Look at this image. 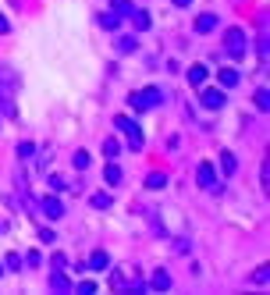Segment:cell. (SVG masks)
Returning a JSON list of instances; mask_svg holds the SVG:
<instances>
[{
    "mask_svg": "<svg viewBox=\"0 0 270 295\" xmlns=\"http://www.w3.org/2000/svg\"><path fill=\"white\" fill-rule=\"evenodd\" d=\"M220 171H224V174H235V171H238V160H235L231 149H220Z\"/></svg>",
    "mask_w": 270,
    "mask_h": 295,
    "instance_id": "obj_10",
    "label": "cell"
},
{
    "mask_svg": "<svg viewBox=\"0 0 270 295\" xmlns=\"http://www.w3.org/2000/svg\"><path fill=\"white\" fill-rule=\"evenodd\" d=\"M260 181H263V189L270 185V164H263V167H260Z\"/></svg>",
    "mask_w": 270,
    "mask_h": 295,
    "instance_id": "obj_33",
    "label": "cell"
},
{
    "mask_svg": "<svg viewBox=\"0 0 270 295\" xmlns=\"http://www.w3.org/2000/svg\"><path fill=\"white\" fill-rule=\"evenodd\" d=\"M171 245H174V253H178V256H185V253H192V242H189V238H174Z\"/></svg>",
    "mask_w": 270,
    "mask_h": 295,
    "instance_id": "obj_26",
    "label": "cell"
},
{
    "mask_svg": "<svg viewBox=\"0 0 270 295\" xmlns=\"http://www.w3.org/2000/svg\"><path fill=\"white\" fill-rule=\"evenodd\" d=\"M50 288H54V292H71V281L64 278V270H54V274H50Z\"/></svg>",
    "mask_w": 270,
    "mask_h": 295,
    "instance_id": "obj_13",
    "label": "cell"
},
{
    "mask_svg": "<svg viewBox=\"0 0 270 295\" xmlns=\"http://www.w3.org/2000/svg\"><path fill=\"white\" fill-rule=\"evenodd\" d=\"M256 47H260V61H267V36H260V43H256Z\"/></svg>",
    "mask_w": 270,
    "mask_h": 295,
    "instance_id": "obj_35",
    "label": "cell"
},
{
    "mask_svg": "<svg viewBox=\"0 0 270 295\" xmlns=\"http://www.w3.org/2000/svg\"><path fill=\"white\" fill-rule=\"evenodd\" d=\"M199 100H202V107H206V110H220L228 96H224L220 89H202V93H199Z\"/></svg>",
    "mask_w": 270,
    "mask_h": 295,
    "instance_id": "obj_7",
    "label": "cell"
},
{
    "mask_svg": "<svg viewBox=\"0 0 270 295\" xmlns=\"http://www.w3.org/2000/svg\"><path fill=\"white\" fill-rule=\"evenodd\" d=\"M50 189H54V192H61V189H64V178H57V174H50Z\"/></svg>",
    "mask_w": 270,
    "mask_h": 295,
    "instance_id": "obj_34",
    "label": "cell"
},
{
    "mask_svg": "<svg viewBox=\"0 0 270 295\" xmlns=\"http://www.w3.org/2000/svg\"><path fill=\"white\" fill-rule=\"evenodd\" d=\"M39 242H47V245H54V242H57V231H50V228H43V231H39Z\"/></svg>",
    "mask_w": 270,
    "mask_h": 295,
    "instance_id": "obj_31",
    "label": "cell"
},
{
    "mask_svg": "<svg viewBox=\"0 0 270 295\" xmlns=\"http://www.w3.org/2000/svg\"><path fill=\"white\" fill-rule=\"evenodd\" d=\"M0 32H11V21H7L4 14H0Z\"/></svg>",
    "mask_w": 270,
    "mask_h": 295,
    "instance_id": "obj_36",
    "label": "cell"
},
{
    "mask_svg": "<svg viewBox=\"0 0 270 295\" xmlns=\"http://www.w3.org/2000/svg\"><path fill=\"white\" fill-rule=\"evenodd\" d=\"M267 281H270V270H267V267H256V270H253V285H260V288H263Z\"/></svg>",
    "mask_w": 270,
    "mask_h": 295,
    "instance_id": "obj_24",
    "label": "cell"
},
{
    "mask_svg": "<svg viewBox=\"0 0 270 295\" xmlns=\"http://www.w3.org/2000/svg\"><path fill=\"white\" fill-rule=\"evenodd\" d=\"M217 78H220V85H224V89H235V85H238V72H235V68H220Z\"/></svg>",
    "mask_w": 270,
    "mask_h": 295,
    "instance_id": "obj_15",
    "label": "cell"
},
{
    "mask_svg": "<svg viewBox=\"0 0 270 295\" xmlns=\"http://www.w3.org/2000/svg\"><path fill=\"white\" fill-rule=\"evenodd\" d=\"M217 25H220V18H217V14H210V11L196 18V32H202V36H206V32H213Z\"/></svg>",
    "mask_w": 270,
    "mask_h": 295,
    "instance_id": "obj_8",
    "label": "cell"
},
{
    "mask_svg": "<svg viewBox=\"0 0 270 295\" xmlns=\"http://www.w3.org/2000/svg\"><path fill=\"white\" fill-rule=\"evenodd\" d=\"M118 153H121V143H118V139H103V156H107V160H114Z\"/></svg>",
    "mask_w": 270,
    "mask_h": 295,
    "instance_id": "obj_20",
    "label": "cell"
},
{
    "mask_svg": "<svg viewBox=\"0 0 270 295\" xmlns=\"http://www.w3.org/2000/svg\"><path fill=\"white\" fill-rule=\"evenodd\" d=\"M4 270H21V256L18 253H7L4 256Z\"/></svg>",
    "mask_w": 270,
    "mask_h": 295,
    "instance_id": "obj_22",
    "label": "cell"
},
{
    "mask_svg": "<svg viewBox=\"0 0 270 295\" xmlns=\"http://www.w3.org/2000/svg\"><path fill=\"white\" fill-rule=\"evenodd\" d=\"M110 7H114V14H132V11H135V4H132V0H114Z\"/></svg>",
    "mask_w": 270,
    "mask_h": 295,
    "instance_id": "obj_23",
    "label": "cell"
},
{
    "mask_svg": "<svg viewBox=\"0 0 270 295\" xmlns=\"http://www.w3.org/2000/svg\"><path fill=\"white\" fill-rule=\"evenodd\" d=\"M50 263H54V270H64V267H68V256H64V253H54V260H50Z\"/></svg>",
    "mask_w": 270,
    "mask_h": 295,
    "instance_id": "obj_32",
    "label": "cell"
},
{
    "mask_svg": "<svg viewBox=\"0 0 270 295\" xmlns=\"http://www.w3.org/2000/svg\"><path fill=\"white\" fill-rule=\"evenodd\" d=\"M39 210H43L50 221H61V217H64V203H61L57 196H43V199H39Z\"/></svg>",
    "mask_w": 270,
    "mask_h": 295,
    "instance_id": "obj_5",
    "label": "cell"
},
{
    "mask_svg": "<svg viewBox=\"0 0 270 295\" xmlns=\"http://www.w3.org/2000/svg\"><path fill=\"white\" fill-rule=\"evenodd\" d=\"M75 292H82V295H93V292H96V281H78V285H75Z\"/></svg>",
    "mask_w": 270,
    "mask_h": 295,
    "instance_id": "obj_30",
    "label": "cell"
},
{
    "mask_svg": "<svg viewBox=\"0 0 270 295\" xmlns=\"http://www.w3.org/2000/svg\"><path fill=\"white\" fill-rule=\"evenodd\" d=\"M114 125L128 135V146H132V149H142V143H146V139H142V132H139V125H135L132 118H125V114H121V118H114Z\"/></svg>",
    "mask_w": 270,
    "mask_h": 295,
    "instance_id": "obj_3",
    "label": "cell"
},
{
    "mask_svg": "<svg viewBox=\"0 0 270 295\" xmlns=\"http://www.w3.org/2000/svg\"><path fill=\"white\" fill-rule=\"evenodd\" d=\"M114 47H118V54H132L135 47H139V39H135V36H118Z\"/></svg>",
    "mask_w": 270,
    "mask_h": 295,
    "instance_id": "obj_17",
    "label": "cell"
},
{
    "mask_svg": "<svg viewBox=\"0 0 270 295\" xmlns=\"http://www.w3.org/2000/svg\"><path fill=\"white\" fill-rule=\"evenodd\" d=\"M256 107H260V110H267V107H270V93H267V89H256Z\"/></svg>",
    "mask_w": 270,
    "mask_h": 295,
    "instance_id": "obj_28",
    "label": "cell"
},
{
    "mask_svg": "<svg viewBox=\"0 0 270 295\" xmlns=\"http://www.w3.org/2000/svg\"><path fill=\"white\" fill-rule=\"evenodd\" d=\"M100 25H103V29H110V32H114V29H118V25H121V14H114V11H110V14H103V18H100Z\"/></svg>",
    "mask_w": 270,
    "mask_h": 295,
    "instance_id": "obj_21",
    "label": "cell"
},
{
    "mask_svg": "<svg viewBox=\"0 0 270 295\" xmlns=\"http://www.w3.org/2000/svg\"><path fill=\"white\" fill-rule=\"evenodd\" d=\"M125 281H128L125 270H114V274H110V288H125Z\"/></svg>",
    "mask_w": 270,
    "mask_h": 295,
    "instance_id": "obj_27",
    "label": "cell"
},
{
    "mask_svg": "<svg viewBox=\"0 0 270 295\" xmlns=\"http://www.w3.org/2000/svg\"><path fill=\"white\" fill-rule=\"evenodd\" d=\"M189 82H192V85H202V82H206V68H202V64H192V68H189Z\"/></svg>",
    "mask_w": 270,
    "mask_h": 295,
    "instance_id": "obj_19",
    "label": "cell"
},
{
    "mask_svg": "<svg viewBox=\"0 0 270 295\" xmlns=\"http://www.w3.org/2000/svg\"><path fill=\"white\" fill-rule=\"evenodd\" d=\"M149 288H153V292H167V288H171V274H167V270H156L153 281H149Z\"/></svg>",
    "mask_w": 270,
    "mask_h": 295,
    "instance_id": "obj_12",
    "label": "cell"
},
{
    "mask_svg": "<svg viewBox=\"0 0 270 295\" xmlns=\"http://www.w3.org/2000/svg\"><path fill=\"white\" fill-rule=\"evenodd\" d=\"M121 178H125V174H121V167L110 160V164L103 167V181H107V185H121Z\"/></svg>",
    "mask_w": 270,
    "mask_h": 295,
    "instance_id": "obj_11",
    "label": "cell"
},
{
    "mask_svg": "<svg viewBox=\"0 0 270 295\" xmlns=\"http://www.w3.org/2000/svg\"><path fill=\"white\" fill-rule=\"evenodd\" d=\"M71 164H75L78 171H85V167H89V153H85V149H78V153L71 156Z\"/></svg>",
    "mask_w": 270,
    "mask_h": 295,
    "instance_id": "obj_25",
    "label": "cell"
},
{
    "mask_svg": "<svg viewBox=\"0 0 270 295\" xmlns=\"http://www.w3.org/2000/svg\"><path fill=\"white\" fill-rule=\"evenodd\" d=\"M0 274H4V263H0Z\"/></svg>",
    "mask_w": 270,
    "mask_h": 295,
    "instance_id": "obj_38",
    "label": "cell"
},
{
    "mask_svg": "<svg viewBox=\"0 0 270 295\" xmlns=\"http://www.w3.org/2000/svg\"><path fill=\"white\" fill-rule=\"evenodd\" d=\"M21 89V75L11 64H0V93H18Z\"/></svg>",
    "mask_w": 270,
    "mask_h": 295,
    "instance_id": "obj_4",
    "label": "cell"
},
{
    "mask_svg": "<svg viewBox=\"0 0 270 295\" xmlns=\"http://www.w3.org/2000/svg\"><path fill=\"white\" fill-rule=\"evenodd\" d=\"M164 103V89H156V85H146V89H139L128 96V107H132L135 114H142V110H153V107H160Z\"/></svg>",
    "mask_w": 270,
    "mask_h": 295,
    "instance_id": "obj_1",
    "label": "cell"
},
{
    "mask_svg": "<svg viewBox=\"0 0 270 295\" xmlns=\"http://www.w3.org/2000/svg\"><path fill=\"white\" fill-rule=\"evenodd\" d=\"M164 185H167V174H160V171H149V174H146V189L156 192V189H164Z\"/></svg>",
    "mask_w": 270,
    "mask_h": 295,
    "instance_id": "obj_16",
    "label": "cell"
},
{
    "mask_svg": "<svg viewBox=\"0 0 270 295\" xmlns=\"http://www.w3.org/2000/svg\"><path fill=\"white\" fill-rule=\"evenodd\" d=\"M128 18H132L135 32H146V29H149V14H146V11H139V7H135L132 14H128Z\"/></svg>",
    "mask_w": 270,
    "mask_h": 295,
    "instance_id": "obj_14",
    "label": "cell"
},
{
    "mask_svg": "<svg viewBox=\"0 0 270 295\" xmlns=\"http://www.w3.org/2000/svg\"><path fill=\"white\" fill-rule=\"evenodd\" d=\"M32 153H36V143H18V156H21V160H29Z\"/></svg>",
    "mask_w": 270,
    "mask_h": 295,
    "instance_id": "obj_29",
    "label": "cell"
},
{
    "mask_svg": "<svg viewBox=\"0 0 270 295\" xmlns=\"http://www.w3.org/2000/svg\"><path fill=\"white\" fill-rule=\"evenodd\" d=\"M89 203H93V207H96V210H110V207H114V199H110V196H107V192H96V196H93V199H89Z\"/></svg>",
    "mask_w": 270,
    "mask_h": 295,
    "instance_id": "obj_18",
    "label": "cell"
},
{
    "mask_svg": "<svg viewBox=\"0 0 270 295\" xmlns=\"http://www.w3.org/2000/svg\"><path fill=\"white\" fill-rule=\"evenodd\" d=\"M174 4H178V7H189V4H192V0H174Z\"/></svg>",
    "mask_w": 270,
    "mask_h": 295,
    "instance_id": "obj_37",
    "label": "cell"
},
{
    "mask_svg": "<svg viewBox=\"0 0 270 295\" xmlns=\"http://www.w3.org/2000/svg\"><path fill=\"white\" fill-rule=\"evenodd\" d=\"M224 50H228L231 61H242V57H245V32H242L238 25L224 32Z\"/></svg>",
    "mask_w": 270,
    "mask_h": 295,
    "instance_id": "obj_2",
    "label": "cell"
},
{
    "mask_svg": "<svg viewBox=\"0 0 270 295\" xmlns=\"http://www.w3.org/2000/svg\"><path fill=\"white\" fill-rule=\"evenodd\" d=\"M196 181H199L202 189H217V171H213L210 160H202L199 167H196Z\"/></svg>",
    "mask_w": 270,
    "mask_h": 295,
    "instance_id": "obj_6",
    "label": "cell"
},
{
    "mask_svg": "<svg viewBox=\"0 0 270 295\" xmlns=\"http://www.w3.org/2000/svg\"><path fill=\"white\" fill-rule=\"evenodd\" d=\"M110 267V256H107V249H96L93 256H89V270H107Z\"/></svg>",
    "mask_w": 270,
    "mask_h": 295,
    "instance_id": "obj_9",
    "label": "cell"
}]
</instances>
